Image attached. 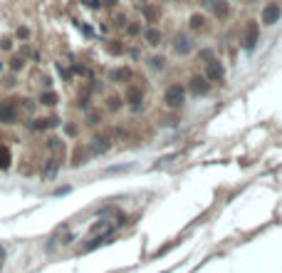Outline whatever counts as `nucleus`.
Returning a JSON list of instances; mask_svg holds the SVG:
<instances>
[{"label": "nucleus", "mask_w": 282, "mask_h": 273, "mask_svg": "<svg viewBox=\"0 0 282 273\" xmlns=\"http://www.w3.org/2000/svg\"><path fill=\"white\" fill-rule=\"evenodd\" d=\"M144 15H146V20H149V23H156V18H159V10H156L154 5H144Z\"/></svg>", "instance_id": "nucleus-14"}, {"label": "nucleus", "mask_w": 282, "mask_h": 273, "mask_svg": "<svg viewBox=\"0 0 282 273\" xmlns=\"http://www.w3.org/2000/svg\"><path fill=\"white\" fill-rule=\"evenodd\" d=\"M129 77H131V70H126V67H124V70H114L112 72L114 82H116V80H129Z\"/></svg>", "instance_id": "nucleus-15"}, {"label": "nucleus", "mask_w": 282, "mask_h": 273, "mask_svg": "<svg viewBox=\"0 0 282 273\" xmlns=\"http://www.w3.org/2000/svg\"><path fill=\"white\" fill-rule=\"evenodd\" d=\"M144 40H146L149 45H159V42H161V30H156V28H146V30H144Z\"/></svg>", "instance_id": "nucleus-10"}, {"label": "nucleus", "mask_w": 282, "mask_h": 273, "mask_svg": "<svg viewBox=\"0 0 282 273\" xmlns=\"http://www.w3.org/2000/svg\"><path fill=\"white\" fill-rule=\"evenodd\" d=\"M18 112L20 110L15 99H0V124H15Z\"/></svg>", "instance_id": "nucleus-4"}, {"label": "nucleus", "mask_w": 282, "mask_h": 273, "mask_svg": "<svg viewBox=\"0 0 282 273\" xmlns=\"http://www.w3.org/2000/svg\"><path fill=\"white\" fill-rule=\"evenodd\" d=\"M164 102H166V107H171V110L183 107V102H186V90H183L181 85H169L166 92H164Z\"/></svg>", "instance_id": "nucleus-2"}, {"label": "nucleus", "mask_w": 282, "mask_h": 273, "mask_svg": "<svg viewBox=\"0 0 282 273\" xmlns=\"http://www.w3.org/2000/svg\"><path fill=\"white\" fill-rule=\"evenodd\" d=\"M10 47H13V40L10 37H3L0 40V50H10Z\"/></svg>", "instance_id": "nucleus-19"}, {"label": "nucleus", "mask_w": 282, "mask_h": 273, "mask_svg": "<svg viewBox=\"0 0 282 273\" xmlns=\"http://www.w3.org/2000/svg\"><path fill=\"white\" fill-rule=\"evenodd\" d=\"M173 52L181 55V58L191 55V52H193V37L186 35V32H178V35L173 37Z\"/></svg>", "instance_id": "nucleus-5"}, {"label": "nucleus", "mask_w": 282, "mask_h": 273, "mask_svg": "<svg viewBox=\"0 0 282 273\" xmlns=\"http://www.w3.org/2000/svg\"><path fill=\"white\" fill-rule=\"evenodd\" d=\"M8 164H10V152L0 147V169H8Z\"/></svg>", "instance_id": "nucleus-16"}, {"label": "nucleus", "mask_w": 282, "mask_h": 273, "mask_svg": "<svg viewBox=\"0 0 282 273\" xmlns=\"http://www.w3.org/2000/svg\"><path fill=\"white\" fill-rule=\"evenodd\" d=\"M119 107H121V97H109V99H107V110H109V112H116Z\"/></svg>", "instance_id": "nucleus-17"}, {"label": "nucleus", "mask_w": 282, "mask_h": 273, "mask_svg": "<svg viewBox=\"0 0 282 273\" xmlns=\"http://www.w3.org/2000/svg\"><path fill=\"white\" fill-rule=\"evenodd\" d=\"M0 268H3V253H0Z\"/></svg>", "instance_id": "nucleus-22"}, {"label": "nucleus", "mask_w": 282, "mask_h": 273, "mask_svg": "<svg viewBox=\"0 0 282 273\" xmlns=\"http://www.w3.org/2000/svg\"><path fill=\"white\" fill-rule=\"evenodd\" d=\"M124 99L131 102L134 110H139V102H144V90H141L139 85H131V87H126V92H124Z\"/></svg>", "instance_id": "nucleus-8"}, {"label": "nucleus", "mask_w": 282, "mask_h": 273, "mask_svg": "<svg viewBox=\"0 0 282 273\" xmlns=\"http://www.w3.org/2000/svg\"><path fill=\"white\" fill-rule=\"evenodd\" d=\"M282 18V8L280 3H275V0H267L265 5H262V10H260V20H262V25H275V23H280Z\"/></svg>", "instance_id": "nucleus-1"}, {"label": "nucleus", "mask_w": 282, "mask_h": 273, "mask_svg": "<svg viewBox=\"0 0 282 273\" xmlns=\"http://www.w3.org/2000/svg\"><path fill=\"white\" fill-rule=\"evenodd\" d=\"M107 139H94V144H92V154H99L107 149V144H104Z\"/></svg>", "instance_id": "nucleus-18"}, {"label": "nucleus", "mask_w": 282, "mask_h": 273, "mask_svg": "<svg viewBox=\"0 0 282 273\" xmlns=\"http://www.w3.org/2000/svg\"><path fill=\"white\" fill-rule=\"evenodd\" d=\"M260 42V25L255 20H248L243 28V47L245 50H255V45Z\"/></svg>", "instance_id": "nucleus-3"}, {"label": "nucleus", "mask_w": 282, "mask_h": 273, "mask_svg": "<svg viewBox=\"0 0 282 273\" xmlns=\"http://www.w3.org/2000/svg\"><path fill=\"white\" fill-rule=\"evenodd\" d=\"M23 65H25V62L20 60V58H13V60H10V67H13V70H20Z\"/></svg>", "instance_id": "nucleus-20"}, {"label": "nucleus", "mask_w": 282, "mask_h": 273, "mask_svg": "<svg viewBox=\"0 0 282 273\" xmlns=\"http://www.w3.org/2000/svg\"><path fill=\"white\" fill-rule=\"evenodd\" d=\"M67 134H77V127L75 124H67Z\"/></svg>", "instance_id": "nucleus-21"}, {"label": "nucleus", "mask_w": 282, "mask_h": 273, "mask_svg": "<svg viewBox=\"0 0 282 273\" xmlns=\"http://www.w3.org/2000/svg\"><path fill=\"white\" fill-rule=\"evenodd\" d=\"M40 104H45V107H55L57 104V92L45 90L42 94H40Z\"/></svg>", "instance_id": "nucleus-12"}, {"label": "nucleus", "mask_w": 282, "mask_h": 273, "mask_svg": "<svg viewBox=\"0 0 282 273\" xmlns=\"http://www.w3.org/2000/svg\"><path fill=\"white\" fill-rule=\"evenodd\" d=\"M188 25H191V30H205V15L193 13V15H191V20H188Z\"/></svg>", "instance_id": "nucleus-11"}, {"label": "nucleus", "mask_w": 282, "mask_h": 273, "mask_svg": "<svg viewBox=\"0 0 282 273\" xmlns=\"http://www.w3.org/2000/svg\"><path fill=\"white\" fill-rule=\"evenodd\" d=\"M210 10H213L216 18L226 20L228 15H230V3L228 0H210Z\"/></svg>", "instance_id": "nucleus-9"}, {"label": "nucleus", "mask_w": 282, "mask_h": 273, "mask_svg": "<svg viewBox=\"0 0 282 273\" xmlns=\"http://www.w3.org/2000/svg\"><path fill=\"white\" fill-rule=\"evenodd\" d=\"M223 75H226V67H223V62L221 60L210 58V60L205 62V77H208V80L218 82V80H223Z\"/></svg>", "instance_id": "nucleus-6"}, {"label": "nucleus", "mask_w": 282, "mask_h": 273, "mask_svg": "<svg viewBox=\"0 0 282 273\" xmlns=\"http://www.w3.org/2000/svg\"><path fill=\"white\" fill-rule=\"evenodd\" d=\"M191 92L193 94H208L210 92V82H208V77H200V75H196V77H191Z\"/></svg>", "instance_id": "nucleus-7"}, {"label": "nucleus", "mask_w": 282, "mask_h": 273, "mask_svg": "<svg viewBox=\"0 0 282 273\" xmlns=\"http://www.w3.org/2000/svg\"><path fill=\"white\" fill-rule=\"evenodd\" d=\"M149 67H151V70H156V72L166 70V58H164V55H154V58L149 60Z\"/></svg>", "instance_id": "nucleus-13"}]
</instances>
